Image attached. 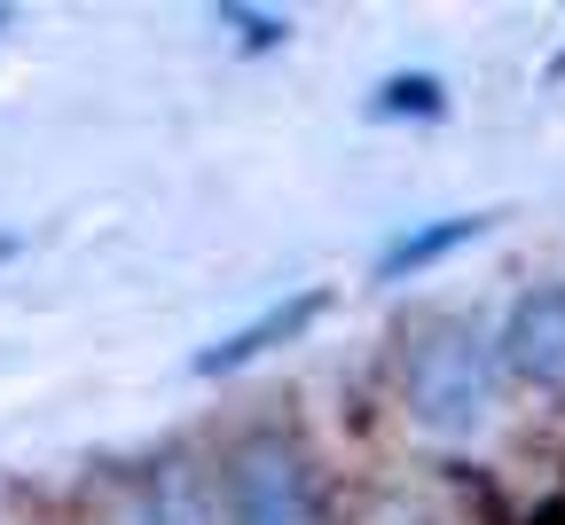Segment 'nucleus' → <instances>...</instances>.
I'll use <instances>...</instances> for the list:
<instances>
[{
  "label": "nucleus",
  "instance_id": "obj_1",
  "mask_svg": "<svg viewBox=\"0 0 565 525\" xmlns=\"http://www.w3.org/2000/svg\"><path fill=\"white\" fill-rule=\"evenodd\" d=\"M494 400H503V353H494L471 322H440L424 330L408 353V416L424 439H479L494 424Z\"/></svg>",
  "mask_w": 565,
  "mask_h": 525
},
{
  "label": "nucleus",
  "instance_id": "obj_2",
  "mask_svg": "<svg viewBox=\"0 0 565 525\" xmlns=\"http://www.w3.org/2000/svg\"><path fill=\"white\" fill-rule=\"evenodd\" d=\"M236 525H322L315 486H307L291 447L259 439V447L236 456Z\"/></svg>",
  "mask_w": 565,
  "mask_h": 525
},
{
  "label": "nucleus",
  "instance_id": "obj_3",
  "mask_svg": "<svg viewBox=\"0 0 565 525\" xmlns=\"http://www.w3.org/2000/svg\"><path fill=\"white\" fill-rule=\"evenodd\" d=\"M494 353H503L519 377H534V385H565V282L526 290L511 307L503 345H494Z\"/></svg>",
  "mask_w": 565,
  "mask_h": 525
},
{
  "label": "nucleus",
  "instance_id": "obj_4",
  "mask_svg": "<svg viewBox=\"0 0 565 525\" xmlns=\"http://www.w3.org/2000/svg\"><path fill=\"white\" fill-rule=\"evenodd\" d=\"M110 525H221V502H212L196 463H158L118 494Z\"/></svg>",
  "mask_w": 565,
  "mask_h": 525
},
{
  "label": "nucleus",
  "instance_id": "obj_5",
  "mask_svg": "<svg viewBox=\"0 0 565 525\" xmlns=\"http://www.w3.org/2000/svg\"><path fill=\"white\" fill-rule=\"evenodd\" d=\"M330 314V290H299V298H282V307H267L259 322H244V330H228L221 345H204L196 353V377H228V368H244V361H259V353H275V345H291L307 322H322Z\"/></svg>",
  "mask_w": 565,
  "mask_h": 525
},
{
  "label": "nucleus",
  "instance_id": "obj_6",
  "mask_svg": "<svg viewBox=\"0 0 565 525\" xmlns=\"http://www.w3.org/2000/svg\"><path fill=\"white\" fill-rule=\"evenodd\" d=\"M471 236H487V212H463V219H440V228H416V236L385 244V251H377V275H416V267L448 259V251L471 244Z\"/></svg>",
  "mask_w": 565,
  "mask_h": 525
},
{
  "label": "nucleus",
  "instance_id": "obj_7",
  "mask_svg": "<svg viewBox=\"0 0 565 525\" xmlns=\"http://www.w3.org/2000/svg\"><path fill=\"white\" fill-rule=\"evenodd\" d=\"M370 110H377V118H440L448 103H440V79H416V71H408V79H385V87H377Z\"/></svg>",
  "mask_w": 565,
  "mask_h": 525
},
{
  "label": "nucleus",
  "instance_id": "obj_8",
  "mask_svg": "<svg viewBox=\"0 0 565 525\" xmlns=\"http://www.w3.org/2000/svg\"><path fill=\"white\" fill-rule=\"evenodd\" d=\"M228 24H244V40H259V47L282 40V17H236V9H228Z\"/></svg>",
  "mask_w": 565,
  "mask_h": 525
},
{
  "label": "nucleus",
  "instance_id": "obj_9",
  "mask_svg": "<svg viewBox=\"0 0 565 525\" xmlns=\"http://www.w3.org/2000/svg\"><path fill=\"white\" fill-rule=\"evenodd\" d=\"M9 251H17V236H0V259H9Z\"/></svg>",
  "mask_w": 565,
  "mask_h": 525
},
{
  "label": "nucleus",
  "instance_id": "obj_10",
  "mask_svg": "<svg viewBox=\"0 0 565 525\" xmlns=\"http://www.w3.org/2000/svg\"><path fill=\"white\" fill-rule=\"evenodd\" d=\"M0 24H9V9H0Z\"/></svg>",
  "mask_w": 565,
  "mask_h": 525
}]
</instances>
